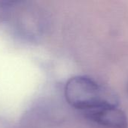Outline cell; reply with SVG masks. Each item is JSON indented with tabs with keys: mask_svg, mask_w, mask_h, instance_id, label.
<instances>
[{
	"mask_svg": "<svg viewBox=\"0 0 128 128\" xmlns=\"http://www.w3.org/2000/svg\"><path fill=\"white\" fill-rule=\"evenodd\" d=\"M65 97L72 107L83 113L103 105L118 106L116 94L85 76H74L68 80Z\"/></svg>",
	"mask_w": 128,
	"mask_h": 128,
	"instance_id": "obj_1",
	"label": "cell"
},
{
	"mask_svg": "<svg viewBox=\"0 0 128 128\" xmlns=\"http://www.w3.org/2000/svg\"><path fill=\"white\" fill-rule=\"evenodd\" d=\"M91 122L103 128H127L125 113L116 105H103L84 112Z\"/></svg>",
	"mask_w": 128,
	"mask_h": 128,
	"instance_id": "obj_2",
	"label": "cell"
}]
</instances>
